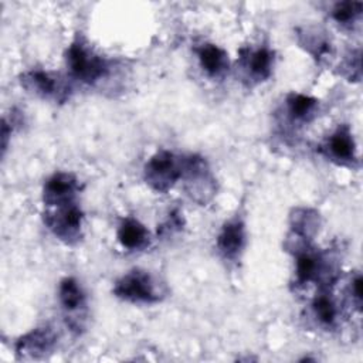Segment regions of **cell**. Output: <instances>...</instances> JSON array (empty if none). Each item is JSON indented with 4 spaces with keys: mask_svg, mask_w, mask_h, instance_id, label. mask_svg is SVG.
Masks as SVG:
<instances>
[{
    "mask_svg": "<svg viewBox=\"0 0 363 363\" xmlns=\"http://www.w3.org/2000/svg\"><path fill=\"white\" fill-rule=\"evenodd\" d=\"M362 1H337L330 9V17L343 28H352L362 16Z\"/></svg>",
    "mask_w": 363,
    "mask_h": 363,
    "instance_id": "d6986e66",
    "label": "cell"
},
{
    "mask_svg": "<svg viewBox=\"0 0 363 363\" xmlns=\"http://www.w3.org/2000/svg\"><path fill=\"white\" fill-rule=\"evenodd\" d=\"M65 64L69 74L84 84H95L109 72V62L82 40H74L65 51Z\"/></svg>",
    "mask_w": 363,
    "mask_h": 363,
    "instance_id": "6da1fadb",
    "label": "cell"
},
{
    "mask_svg": "<svg viewBox=\"0 0 363 363\" xmlns=\"http://www.w3.org/2000/svg\"><path fill=\"white\" fill-rule=\"evenodd\" d=\"M58 301L67 315V319H72L69 325H72L74 320H78V313L81 315V312L86 308L85 292L79 282L72 277H65L60 281Z\"/></svg>",
    "mask_w": 363,
    "mask_h": 363,
    "instance_id": "7c38bea8",
    "label": "cell"
},
{
    "mask_svg": "<svg viewBox=\"0 0 363 363\" xmlns=\"http://www.w3.org/2000/svg\"><path fill=\"white\" fill-rule=\"evenodd\" d=\"M112 292L116 298L132 303H153L160 299L152 275L139 268L122 275L115 282Z\"/></svg>",
    "mask_w": 363,
    "mask_h": 363,
    "instance_id": "3957f363",
    "label": "cell"
},
{
    "mask_svg": "<svg viewBox=\"0 0 363 363\" xmlns=\"http://www.w3.org/2000/svg\"><path fill=\"white\" fill-rule=\"evenodd\" d=\"M312 313L316 320L325 326L330 328L337 320V306L328 291H320L312 301Z\"/></svg>",
    "mask_w": 363,
    "mask_h": 363,
    "instance_id": "e0dca14e",
    "label": "cell"
},
{
    "mask_svg": "<svg viewBox=\"0 0 363 363\" xmlns=\"http://www.w3.org/2000/svg\"><path fill=\"white\" fill-rule=\"evenodd\" d=\"M285 109L291 121L298 123H308L316 116L319 101L305 94L291 92L285 98Z\"/></svg>",
    "mask_w": 363,
    "mask_h": 363,
    "instance_id": "9a60e30c",
    "label": "cell"
},
{
    "mask_svg": "<svg viewBox=\"0 0 363 363\" xmlns=\"http://www.w3.org/2000/svg\"><path fill=\"white\" fill-rule=\"evenodd\" d=\"M241 62L247 77L251 81L257 84L267 81L274 68V51L267 45L245 50L242 51Z\"/></svg>",
    "mask_w": 363,
    "mask_h": 363,
    "instance_id": "8fae6325",
    "label": "cell"
},
{
    "mask_svg": "<svg viewBox=\"0 0 363 363\" xmlns=\"http://www.w3.org/2000/svg\"><path fill=\"white\" fill-rule=\"evenodd\" d=\"M116 237L121 245L129 251H142L150 244L149 230L135 217L121 220Z\"/></svg>",
    "mask_w": 363,
    "mask_h": 363,
    "instance_id": "4fadbf2b",
    "label": "cell"
},
{
    "mask_svg": "<svg viewBox=\"0 0 363 363\" xmlns=\"http://www.w3.org/2000/svg\"><path fill=\"white\" fill-rule=\"evenodd\" d=\"M298 41L301 47H303L316 60H322L330 52V43L322 33L316 30L311 31L309 28H305L299 31Z\"/></svg>",
    "mask_w": 363,
    "mask_h": 363,
    "instance_id": "ac0fdd59",
    "label": "cell"
},
{
    "mask_svg": "<svg viewBox=\"0 0 363 363\" xmlns=\"http://www.w3.org/2000/svg\"><path fill=\"white\" fill-rule=\"evenodd\" d=\"M196 55L201 69L213 78H218L228 69V54L216 44H201L196 50Z\"/></svg>",
    "mask_w": 363,
    "mask_h": 363,
    "instance_id": "5bb4252c",
    "label": "cell"
},
{
    "mask_svg": "<svg viewBox=\"0 0 363 363\" xmlns=\"http://www.w3.org/2000/svg\"><path fill=\"white\" fill-rule=\"evenodd\" d=\"M245 224L240 217H234L223 224L216 238V248L224 261H238L245 248Z\"/></svg>",
    "mask_w": 363,
    "mask_h": 363,
    "instance_id": "ba28073f",
    "label": "cell"
},
{
    "mask_svg": "<svg viewBox=\"0 0 363 363\" xmlns=\"http://www.w3.org/2000/svg\"><path fill=\"white\" fill-rule=\"evenodd\" d=\"M21 85L31 94L43 99H54L62 102L67 99V88L64 82L50 71L31 69L21 75Z\"/></svg>",
    "mask_w": 363,
    "mask_h": 363,
    "instance_id": "52a82bcc",
    "label": "cell"
},
{
    "mask_svg": "<svg viewBox=\"0 0 363 363\" xmlns=\"http://www.w3.org/2000/svg\"><path fill=\"white\" fill-rule=\"evenodd\" d=\"M350 295H352V301L354 302L356 308L360 311V306H362V277H360V274H357L350 282Z\"/></svg>",
    "mask_w": 363,
    "mask_h": 363,
    "instance_id": "44dd1931",
    "label": "cell"
},
{
    "mask_svg": "<svg viewBox=\"0 0 363 363\" xmlns=\"http://www.w3.org/2000/svg\"><path fill=\"white\" fill-rule=\"evenodd\" d=\"M319 225L318 213L311 208H296L291 216L292 234L296 238L311 241Z\"/></svg>",
    "mask_w": 363,
    "mask_h": 363,
    "instance_id": "2e32d148",
    "label": "cell"
},
{
    "mask_svg": "<svg viewBox=\"0 0 363 363\" xmlns=\"http://www.w3.org/2000/svg\"><path fill=\"white\" fill-rule=\"evenodd\" d=\"M84 213L75 203L55 207L54 211L45 213L44 223L48 230L62 242L72 245L82 237Z\"/></svg>",
    "mask_w": 363,
    "mask_h": 363,
    "instance_id": "5b68a950",
    "label": "cell"
},
{
    "mask_svg": "<svg viewBox=\"0 0 363 363\" xmlns=\"http://www.w3.org/2000/svg\"><path fill=\"white\" fill-rule=\"evenodd\" d=\"M55 343L57 336L54 330L48 326H43L35 328L17 339L14 349L16 354L21 359H40L51 353Z\"/></svg>",
    "mask_w": 363,
    "mask_h": 363,
    "instance_id": "30bf717a",
    "label": "cell"
},
{
    "mask_svg": "<svg viewBox=\"0 0 363 363\" xmlns=\"http://www.w3.org/2000/svg\"><path fill=\"white\" fill-rule=\"evenodd\" d=\"M183 174V159L176 157L169 150H159L155 153L143 167V179L146 184L157 191H169Z\"/></svg>",
    "mask_w": 363,
    "mask_h": 363,
    "instance_id": "7a4b0ae2",
    "label": "cell"
},
{
    "mask_svg": "<svg viewBox=\"0 0 363 363\" xmlns=\"http://www.w3.org/2000/svg\"><path fill=\"white\" fill-rule=\"evenodd\" d=\"M296 251H295V282L302 286L309 282H323L332 281V277L328 269L330 265L325 255L319 251H315L309 247V241L296 238Z\"/></svg>",
    "mask_w": 363,
    "mask_h": 363,
    "instance_id": "277c9868",
    "label": "cell"
},
{
    "mask_svg": "<svg viewBox=\"0 0 363 363\" xmlns=\"http://www.w3.org/2000/svg\"><path fill=\"white\" fill-rule=\"evenodd\" d=\"M343 69L347 72L346 75L350 81L360 79V50L352 51L343 64Z\"/></svg>",
    "mask_w": 363,
    "mask_h": 363,
    "instance_id": "ffe728a7",
    "label": "cell"
},
{
    "mask_svg": "<svg viewBox=\"0 0 363 363\" xmlns=\"http://www.w3.org/2000/svg\"><path fill=\"white\" fill-rule=\"evenodd\" d=\"M79 183L77 177L67 172H57L51 174L43 187V201L48 207H58L74 203Z\"/></svg>",
    "mask_w": 363,
    "mask_h": 363,
    "instance_id": "9c48e42d",
    "label": "cell"
},
{
    "mask_svg": "<svg viewBox=\"0 0 363 363\" xmlns=\"http://www.w3.org/2000/svg\"><path fill=\"white\" fill-rule=\"evenodd\" d=\"M320 153L339 166L353 167L357 163L356 143L349 125H339L320 145Z\"/></svg>",
    "mask_w": 363,
    "mask_h": 363,
    "instance_id": "8992f818",
    "label": "cell"
}]
</instances>
